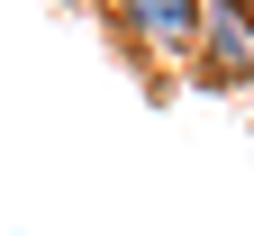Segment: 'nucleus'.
Returning <instances> with one entry per match:
<instances>
[{
	"instance_id": "1",
	"label": "nucleus",
	"mask_w": 254,
	"mask_h": 236,
	"mask_svg": "<svg viewBox=\"0 0 254 236\" xmlns=\"http://www.w3.org/2000/svg\"><path fill=\"white\" fill-rule=\"evenodd\" d=\"M182 73L200 82V91H245V82H254V18H245V9H227V0H209L200 46H190Z\"/></svg>"
},
{
	"instance_id": "2",
	"label": "nucleus",
	"mask_w": 254,
	"mask_h": 236,
	"mask_svg": "<svg viewBox=\"0 0 254 236\" xmlns=\"http://www.w3.org/2000/svg\"><path fill=\"white\" fill-rule=\"evenodd\" d=\"M109 9H118V27H127V37H136L145 55H164V64H190L209 0H109Z\"/></svg>"
},
{
	"instance_id": "3",
	"label": "nucleus",
	"mask_w": 254,
	"mask_h": 236,
	"mask_svg": "<svg viewBox=\"0 0 254 236\" xmlns=\"http://www.w3.org/2000/svg\"><path fill=\"white\" fill-rule=\"evenodd\" d=\"M227 9H245V18H254V0H227Z\"/></svg>"
}]
</instances>
